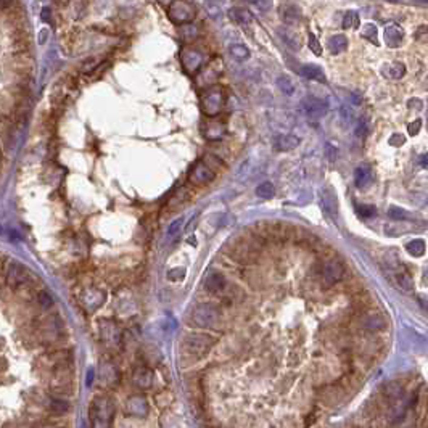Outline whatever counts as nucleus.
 <instances>
[{"label": "nucleus", "instance_id": "nucleus-1", "mask_svg": "<svg viewBox=\"0 0 428 428\" xmlns=\"http://www.w3.org/2000/svg\"><path fill=\"white\" fill-rule=\"evenodd\" d=\"M114 401L110 396H97L92 402H90L89 409V417L92 426L95 428H106L110 426L114 417Z\"/></svg>", "mask_w": 428, "mask_h": 428}, {"label": "nucleus", "instance_id": "nucleus-2", "mask_svg": "<svg viewBox=\"0 0 428 428\" xmlns=\"http://www.w3.org/2000/svg\"><path fill=\"white\" fill-rule=\"evenodd\" d=\"M216 340L211 335L206 333H190L184 338L182 343V351L188 356L193 358H201L214 346Z\"/></svg>", "mask_w": 428, "mask_h": 428}, {"label": "nucleus", "instance_id": "nucleus-3", "mask_svg": "<svg viewBox=\"0 0 428 428\" xmlns=\"http://www.w3.org/2000/svg\"><path fill=\"white\" fill-rule=\"evenodd\" d=\"M221 311L211 303L198 304L192 312V322L200 328H214L219 322Z\"/></svg>", "mask_w": 428, "mask_h": 428}, {"label": "nucleus", "instance_id": "nucleus-4", "mask_svg": "<svg viewBox=\"0 0 428 428\" xmlns=\"http://www.w3.org/2000/svg\"><path fill=\"white\" fill-rule=\"evenodd\" d=\"M168 18L174 24H188L195 18V7L187 0H172L168 7Z\"/></svg>", "mask_w": 428, "mask_h": 428}, {"label": "nucleus", "instance_id": "nucleus-5", "mask_svg": "<svg viewBox=\"0 0 428 428\" xmlns=\"http://www.w3.org/2000/svg\"><path fill=\"white\" fill-rule=\"evenodd\" d=\"M222 105H224V92L221 87L208 89L201 97V108L203 113L208 116H216L222 110Z\"/></svg>", "mask_w": 428, "mask_h": 428}, {"label": "nucleus", "instance_id": "nucleus-6", "mask_svg": "<svg viewBox=\"0 0 428 428\" xmlns=\"http://www.w3.org/2000/svg\"><path fill=\"white\" fill-rule=\"evenodd\" d=\"M214 177H216V172H214L204 161H198L190 171L188 180H190L193 185H206Z\"/></svg>", "mask_w": 428, "mask_h": 428}, {"label": "nucleus", "instance_id": "nucleus-7", "mask_svg": "<svg viewBox=\"0 0 428 428\" xmlns=\"http://www.w3.org/2000/svg\"><path fill=\"white\" fill-rule=\"evenodd\" d=\"M344 274V267L338 259H328L324 269H322V278L325 285H335L336 282H340Z\"/></svg>", "mask_w": 428, "mask_h": 428}, {"label": "nucleus", "instance_id": "nucleus-8", "mask_svg": "<svg viewBox=\"0 0 428 428\" xmlns=\"http://www.w3.org/2000/svg\"><path fill=\"white\" fill-rule=\"evenodd\" d=\"M180 61H182V66L187 73H196L203 64V55L195 50V48H184L180 52Z\"/></svg>", "mask_w": 428, "mask_h": 428}, {"label": "nucleus", "instance_id": "nucleus-9", "mask_svg": "<svg viewBox=\"0 0 428 428\" xmlns=\"http://www.w3.org/2000/svg\"><path fill=\"white\" fill-rule=\"evenodd\" d=\"M124 410L130 417H137V418L145 417L148 414V401L142 394H134V396L127 398Z\"/></svg>", "mask_w": 428, "mask_h": 428}, {"label": "nucleus", "instance_id": "nucleus-10", "mask_svg": "<svg viewBox=\"0 0 428 428\" xmlns=\"http://www.w3.org/2000/svg\"><path fill=\"white\" fill-rule=\"evenodd\" d=\"M28 278V272L26 269H24V266L21 264V262L18 261H12L10 266H8V270H7V283L10 288H16L23 285L24 282H26Z\"/></svg>", "mask_w": 428, "mask_h": 428}, {"label": "nucleus", "instance_id": "nucleus-11", "mask_svg": "<svg viewBox=\"0 0 428 428\" xmlns=\"http://www.w3.org/2000/svg\"><path fill=\"white\" fill-rule=\"evenodd\" d=\"M303 108L306 111V114L311 119H320L322 116H325L328 111V106L324 100L316 97H309L303 102Z\"/></svg>", "mask_w": 428, "mask_h": 428}, {"label": "nucleus", "instance_id": "nucleus-12", "mask_svg": "<svg viewBox=\"0 0 428 428\" xmlns=\"http://www.w3.org/2000/svg\"><path fill=\"white\" fill-rule=\"evenodd\" d=\"M153 380H155V375H153V370L148 369L145 366H140L134 370L132 374V382L137 388L140 390H148L153 386Z\"/></svg>", "mask_w": 428, "mask_h": 428}, {"label": "nucleus", "instance_id": "nucleus-13", "mask_svg": "<svg viewBox=\"0 0 428 428\" xmlns=\"http://www.w3.org/2000/svg\"><path fill=\"white\" fill-rule=\"evenodd\" d=\"M385 42L388 47L396 48L404 42V31H402L396 23L386 24L385 28Z\"/></svg>", "mask_w": 428, "mask_h": 428}, {"label": "nucleus", "instance_id": "nucleus-14", "mask_svg": "<svg viewBox=\"0 0 428 428\" xmlns=\"http://www.w3.org/2000/svg\"><path fill=\"white\" fill-rule=\"evenodd\" d=\"M320 204H322V209L327 214H330L332 218H335L336 211H338V203H336V196L332 188L325 187L320 190Z\"/></svg>", "mask_w": 428, "mask_h": 428}, {"label": "nucleus", "instance_id": "nucleus-15", "mask_svg": "<svg viewBox=\"0 0 428 428\" xmlns=\"http://www.w3.org/2000/svg\"><path fill=\"white\" fill-rule=\"evenodd\" d=\"M224 287H226V277L221 272H211L204 278V288L209 293H219L224 290Z\"/></svg>", "mask_w": 428, "mask_h": 428}, {"label": "nucleus", "instance_id": "nucleus-16", "mask_svg": "<svg viewBox=\"0 0 428 428\" xmlns=\"http://www.w3.org/2000/svg\"><path fill=\"white\" fill-rule=\"evenodd\" d=\"M382 74L388 79H401L406 74V66L399 61L386 63L382 68Z\"/></svg>", "mask_w": 428, "mask_h": 428}, {"label": "nucleus", "instance_id": "nucleus-17", "mask_svg": "<svg viewBox=\"0 0 428 428\" xmlns=\"http://www.w3.org/2000/svg\"><path fill=\"white\" fill-rule=\"evenodd\" d=\"M229 13H230V18H232L237 24H240V26H250L253 23V15L251 12L246 10V8L235 7Z\"/></svg>", "mask_w": 428, "mask_h": 428}, {"label": "nucleus", "instance_id": "nucleus-18", "mask_svg": "<svg viewBox=\"0 0 428 428\" xmlns=\"http://www.w3.org/2000/svg\"><path fill=\"white\" fill-rule=\"evenodd\" d=\"M301 140L296 135L287 134V135H278L275 140V147L280 152H288V150H295L296 147H300Z\"/></svg>", "mask_w": 428, "mask_h": 428}, {"label": "nucleus", "instance_id": "nucleus-19", "mask_svg": "<svg viewBox=\"0 0 428 428\" xmlns=\"http://www.w3.org/2000/svg\"><path fill=\"white\" fill-rule=\"evenodd\" d=\"M300 73H301V76H304L306 79L317 81V82H325V74L317 66V64H304V66H301Z\"/></svg>", "mask_w": 428, "mask_h": 428}, {"label": "nucleus", "instance_id": "nucleus-20", "mask_svg": "<svg viewBox=\"0 0 428 428\" xmlns=\"http://www.w3.org/2000/svg\"><path fill=\"white\" fill-rule=\"evenodd\" d=\"M280 15H282V20L287 24H295L301 20V10L296 5H283L280 10Z\"/></svg>", "mask_w": 428, "mask_h": 428}, {"label": "nucleus", "instance_id": "nucleus-21", "mask_svg": "<svg viewBox=\"0 0 428 428\" xmlns=\"http://www.w3.org/2000/svg\"><path fill=\"white\" fill-rule=\"evenodd\" d=\"M354 182L358 187H367L370 182H372V169L369 166H359L354 171Z\"/></svg>", "mask_w": 428, "mask_h": 428}, {"label": "nucleus", "instance_id": "nucleus-22", "mask_svg": "<svg viewBox=\"0 0 428 428\" xmlns=\"http://www.w3.org/2000/svg\"><path fill=\"white\" fill-rule=\"evenodd\" d=\"M346 48H348V39H346V36L338 34V36L330 37V40H328V50H330L333 55L343 53L344 50H346Z\"/></svg>", "mask_w": 428, "mask_h": 428}, {"label": "nucleus", "instance_id": "nucleus-23", "mask_svg": "<svg viewBox=\"0 0 428 428\" xmlns=\"http://www.w3.org/2000/svg\"><path fill=\"white\" fill-rule=\"evenodd\" d=\"M406 250L407 253L410 254V256H415V258H420L425 254V242L422 240V238H415V240L409 242L406 245Z\"/></svg>", "mask_w": 428, "mask_h": 428}, {"label": "nucleus", "instance_id": "nucleus-24", "mask_svg": "<svg viewBox=\"0 0 428 428\" xmlns=\"http://www.w3.org/2000/svg\"><path fill=\"white\" fill-rule=\"evenodd\" d=\"M256 195L259 196V198H264V200H270L272 196L275 195V187L272 182H269V180H266V182H262L256 187Z\"/></svg>", "mask_w": 428, "mask_h": 428}, {"label": "nucleus", "instance_id": "nucleus-25", "mask_svg": "<svg viewBox=\"0 0 428 428\" xmlns=\"http://www.w3.org/2000/svg\"><path fill=\"white\" fill-rule=\"evenodd\" d=\"M362 37L367 39L369 42H372V44L378 45V31H377L375 24L366 23V24H364V29H362Z\"/></svg>", "mask_w": 428, "mask_h": 428}, {"label": "nucleus", "instance_id": "nucleus-26", "mask_svg": "<svg viewBox=\"0 0 428 428\" xmlns=\"http://www.w3.org/2000/svg\"><path fill=\"white\" fill-rule=\"evenodd\" d=\"M396 282L404 292H410L414 288V280L407 272H398L396 274Z\"/></svg>", "mask_w": 428, "mask_h": 428}, {"label": "nucleus", "instance_id": "nucleus-27", "mask_svg": "<svg viewBox=\"0 0 428 428\" xmlns=\"http://www.w3.org/2000/svg\"><path fill=\"white\" fill-rule=\"evenodd\" d=\"M230 55H232L235 60L243 61V60H246L250 56V50L245 45H242V44H235V45L230 47Z\"/></svg>", "mask_w": 428, "mask_h": 428}, {"label": "nucleus", "instance_id": "nucleus-28", "mask_svg": "<svg viewBox=\"0 0 428 428\" xmlns=\"http://www.w3.org/2000/svg\"><path fill=\"white\" fill-rule=\"evenodd\" d=\"M277 87L280 89L285 95H293V94H295L293 82H292L290 78H287V76H280V78L277 79Z\"/></svg>", "mask_w": 428, "mask_h": 428}, {"label": "nucleus", "instance_id": "nucleus-29", "mask_svg": "<svg viewBox=\"0 0 428 428\" xmlns=\"http://www.w3.org/2000/svg\"><path fill=\"white\" fill-rule=\"evenodd\" d=\"M359 26V16L356 12H348L343 18V28L349 29V28H358Z\"/></svg>", "mask_w": 428, "mask_h": 428}, {"label": "nucleus", "instance_id": "nucleus-30", "mask_svg": "<svg viewBox=\"0 0 428 428\" xmlns=\"http://www.w3.org/2000/svg\"><path fill=\"white\" fill-rule=\"evenodd\" d=\"M414 39L417 42H428V26L426 24H422L418 26L414 32Z\"/></svg>", "mask_w": 428, "mask_h": 428}, {"label": "nucleus", "instance_id": "nucleus-31", "mask_svg": "<svg viewBox=\"0 0 428 428\" xmlns=\"http://www.w3.org/2000/svg\"><path fill=\"white\" fill-rule=\"evenodd\" d=\"M308 45H309V48L312 52H314V55H317V56H320L322 55V47H320V44H319V39L314 36V34H309V39H308Z\"/></svg>", "mask_w": 428, "mask_h": 428}, {"label": "nucleus", "instance_id": "nucleus-32", "mask_svg": "<svg viewBox=\"0 0 428 428\" xmlns=\"http://www.w3.org/2000/svg\"><path fill=\"white\" fill-rule=\"evenodd\" d=\"M388 214L393 219H410V214L406 209H401V208H396V206L390 208Z\"/></svg>", "mask_w": 428, "mask_h": 428}, {"label": "nucleus", "instance_id": "nucleus-33", "mask_svg": "<svg viewBox=\"0 0 428 428\" xmlns=\"http://www.w3.org/2000/svg\"><path fill=\"white\" fill-rule=\"evenodd\" d=\"M278 32H280V34H282V37H283L285 42H288V44H290L293 48H298V47H300L298 39H296V36L293 34V32H290V31H282V29L278 31Z\"/></svg>", "mask_w": 428, "mask_h": 428}, {"label": "nucleus", "instance_id": "nucleus-34", "mask_svg": "<svg viewBox=\"0 0 428 428\" xmlns=\"http://www.w3.org/2000/svg\"><path fill=\"white\" fill-rule=\"evenodd\" d=\"M340 116H341V121L344 122V124H348V122L352 121V118H354V113H352V110L349 108V106H341L340 110Z\"/></svg>", "mask_w": 428, "mask_h": 428}, {"label": "nucleus", "instance_id": "nucleus-35", "mask_svg": "<svg viewBox=\"0 0 428 428\" xmlns=\"http://www.w3.org/2000/svg\"><path fill=\"white\" fill-rule=\"evenodd\" d=\"M358 211H359L361 216H364V218H372V216H375V214H377V208L372 206V204H364V206H358Z\"/></svg>", "mask_w": 428, "mask_h": 428}, {"label": "nucleus", "instance_id": "nucleus-36", "mask_svg": "<svg viewBox=\"0 0 428 428\" xmlns=\"http://www.w3.org/2000/svg\"><path fill=\"white\" fill-rule=\"evenodd\" d=\"M185 275V269L184 267H177V269H171L169 274H168V278L169 280H182Z\"/></svg>", "mask_w": 428, "mask_h": 428}, {"label": "nucleus", "instance_id": "nucleus-37", "mask_svg": "<svg viewBox=\"0 0 428 428\" xmlns=\"http://www.w3.org/2000/svg\"><path fill=\"white\" fill-rule=\"evenodd\" d=\"M420 129H422V121H420V119H415L414 122H410V124L407 126V132H409L410 135H417L418 132H420Z\"/></svg>", "mask_w": 428, "mask_h": 428}, {"label": "nucleus", "instance_id": "nucleus-38", "mask_svg": "<svg viewBox=\"0 0 428 428\" xmlns=\"http://www.w3.org/2000/svg\"><path fill=\"white\" fill-rule=\"evenodd\" d=\"M182 222H184V219H182V218H179V219H176V221H172V222H171V226H169V229H168V235H176V234L179 232L180 226H182Z\"/></svg>", "mask_w": 428, "mask_h": 428}, {"label": "nucleus", "instance_id": "nucleus-39", "mask_svg": "<svg viewBox=\"0 0 428 428\" xmlns=\"http://www.w3.org/2000/svg\"><path fill=\"white\" fill-rule=\"evenodd\" d=\"M325 158L330 161V163H333V161L336 160V148H335L332 144H327V145H325Z\"/></svg>", "mask_w": 428, "mask_h": 428}, {"label": "nucleus", "instance_id": "nucleus-40", "mask_svg": "<svg viewBox=\"0 0 428 428\" xmlns=\"http://www.w3.org/2000/svg\"><path fill=\"white\" fill-rule=\"evenodd\" d=\"M39 301H40V304H42V308H50L52 306V296L47 292L39 293Z\"/></svg>", "mask_w": 428, "mask_h": 428}, {"label": "nucleus", "instance_id": "nucleus-41", "mask_svg": "<svg viewBox=\"0 0 428 428\" xmlns=\"http://www.w3.org/2000/svg\"><path fill=\"white\" fill-rule=\"evenodd\" d=\"M52 410H53V412H58V414L66 412V410H68V404H66V402H63V401H55L53 404H52Z\"/></svg>", "mask_w": 428, "mask_h": 428}, {"label": "nucleus", "instance_id": "nucleus-42", "mask_svg": "<svg viewBox=\"0 0 428 428\" xmlns=\"http://www.w3.org/2000/svg\"><path fill=\"white\" fill-rule=\"evenodd\" d=\"M404 142H406L404 137H402L401 134H393V137L390 138V145H391V147H399V145H402Z\"/></svg>", "mask_w": 428, "mask_h": 428}, {"label": "nucleus", "instance_id": "nucleus-43", "mask_svg": "<svg viewBox=\"0 0 428 428\" xmlns=\"http://www.w3.org/2000/svg\"><path fill=\"white\" fill-rule=\"evenodd\" d=\"M407 105H409V108H415V110H422V106H423L420 98H410Z\"/></svg>", "mask_w": 428, "mask_h": 428}, {"label": "nucleus", "instance_id": "nucleus-44", "mask_svg": "<svg viewBox=\"0 0 428 428\" xmlns=\"http://www.w3.org/2000/svg\"><path fill=\"white\" fill-rule=\"evenodd\" d=\"M366 130H367V126L364 121H359L358 122V127H356V135H366Z\"/></svg>", "mask_w": 428, "mask_h": 428}, {"label": "nucleus", "instance_id": "nucleus-45", "mask_svg": "<svg viewBox=\"0 0 428 428\" xmlns=\"http://www.w3.org/2000/svg\"><path fill=\"white\" fill-rule=\"evenodd\" d=\"M256 5L261 8L262 12H267L269 8H270V0H258L256 2Z\"/></svg>", "mask_w": 428, "mask_h": 428}, {"label": "nucleus", "instance_id": "nucleus-46", "mask_svg": "<svg viewBox=\"0 0 428 428\" xmlns=\"http://www.w3.org/2000/svg\"><path fill=\"white\" fill-rule=\"evenodd\" d=\"M42 21L45 23H50V8H42Z\"/></svg>", "mask_w": 428, "mask_h": 428}, {"label": "nucleus", "instance_id": "nucleus-47", "mask_svg": "<svg viewBox=\"0 0 428 428\" xmlns=\"http://www.w3.org/2000/svg\"><path fill=\"white\" fill-rule=\"evenodd\" d=\"M12 5V0H0V8H8Z\"/></svg>", "mask_w": 428, "mask_h": 428}, {"label": "nucleus", "instance_id": "nucleus-48", "mask_svg": "<svg viewBox=\"0 0 428 428\" xmlns=\"http://www.w3.org/2000/svg\"><path fill=\"white\" fill-rule=\"evenodd\" d=\"M422 164H423V166H426V164H428V155H425L422 158Z\"/></svg>", "mask_w": 428, "mask_h": 428}, {"label": "nucleus", "instance_id": "nucleus-49", "mask_svg": "<svg viewBox=\"0 0 428 428\" xmlns=\"http://www.w3.org/2000/svg\"><path fill=\"white\" fill-rule=\"evenodd\" d=\"M246 2H250V4H256L258 0H246Z\"/></svg>", "mask_w": 428, "mask_h": 428}, {"label": "nucleus", "instance_id": "nucleus-50", "mask_svg": "<svg viewBox=\"0 0 428 428\" xmlns=\"http://www.w3.org/2000/svg\"><path fill=\"white\" fill-rule=\"evenodd\" d=\"M0 270H2V256H0Z\"/></svg>", "mask_w": 428, "mask_h": 428}, {"label": "nucleus", "instance_id": "nucleus-51", "mask_svg": "<svg viewBox=\"0 0 428 428\" xmlns=\"http://www.w3.org/2000/svg\"><path fill=\"white\" fill-rule=\"evenodd\" d=\"M388 2H399V0H388Z\"/></svg>", "mask_w": 428, "mask_h": 428}, {"label": "nucleus", "instance_id": "nucleus-52", "mask_svg": "<svg viewBox=\"0 0 428 428\" xmlns=\"http://www.w3.org/2000/svg\"><path fill=\"white\" fill-rule=\"evenodd\" d=\"M2 232H4V229H2V226H0V234H2Z\"/></svg>", "mask_w": 428, "mask_h": 428}, {"label": "nucleus", "instance_id": "nucleus-53", "mask_svg": "<svg viewBox=\"0 0 428 428\" xmlns=\"http://www.w3.org/2000/svg\"><path fill=\"white\" fill-rule=\"evenodd\" d=\"M423 2H426V0H423Z\"/></svg>", "mask_w": 428, "mask_h": 428}, {"label": "nucleus", "instance_id": "nucleus-54", "mask_svg": "<svg viewBox=\"0 0 428 428\" xmlns=\"http://www.w3.org/2000/svg\"><path fill=\"white\" fill-rule=\"evenodd\" d=\"M426 275H428V274H426ZM426 280H428V278H426Z\"/></svg>", "mask_w": 428, "mask_h": 428}]
</instances>
